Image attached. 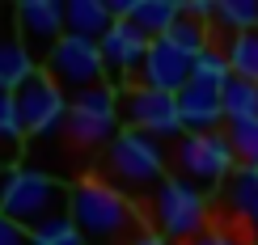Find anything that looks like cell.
Returning a JSON list of instances; mask_svg holds the SVG:
<instances>
[{
	"label": "cell",
	"mask_w": 258,
	"mask_h": 245,
	"mask_svg": "<svg viewBox=\"0 0 258 245\" xmlns=\"http://www.w3.org/2000/svg\"><path fill=\"white\" fill-rule=\"evenodd\" d=\"M0 195H5V182H0Z\"/></svg>",
	"instance_id": "obj_31"
},
{
	"label": "cell",
	"mask_w": 258,
	"mask_h": 245,
	"mask_svg": "<svg viewBox=\"0 0 258 245\" xmlns=\"http://www.w3.org/2000/svg\"><path fill=\"white\" fill-rule=\"evenodd\" d=\"M224 140H229L237 169H258V119H241L224 127Z\"/></svg>",
	"instance_id": "obj_21"
},
{
	"label": "cell",
	"mask_w": 258,
	"mask_h": 245,
	"mask_svg": "<svg viewBox=\"0 0 258 245\" xmlns=\"http://www.w3.org/2000/svg\"><path fill=\"white\" fill-rule=\"evenodd\" d=\"M72 186H63L59 178L42 174V169H13L5 178V195H0V216L17 220L21 228L38 232L47 224L68 216Z\"/></svg>",
	"instance_id": "obj_2"
},
{
	"label": "cell",
	"mask_w": 258,
	"mask_h": 245,
	"mask_svg": "<svg viewBox=\"0 0 258 245\" xmlns=\"http://www.w3.org/2000/svg\"><path fill=\"white\" fill-rule=\"evenodd\" d=\"M0 245H34V232H30V228H21L17 220L0 216Z\"/></svg>",
	"instance_id": "obj_26"
},
{
	"label": "cell",
	"mask_w": 258,
	"mask_h": 245,
	"mask_svg": "<svg viewBox=\"0 0 258 245\" xmlns=\"http://www.w3.org/2000/svg\"><path fill=\"white\" fill-rule=\"evenodd\" d=\"M123 114H119V89L98 85L89 93H77L68 102V119L59 127L63 152H102L119 140L123 131Z\"/></svg>",
	"instance_id": "obj_3"
},
{
	"label": "cell",
	"mask_w": 258,
	"mask_h": 245,
	"mask_svg": "<svg viewBox=\"0 0 258 245\" xmlns=\"http://www.w3.org/2000/svg\"><path fill=\"white\" fill-rule=\"evenodd\" d=\"M17 98V114H21V127H26V135H34V140H47V135H59L63 119H68V93L59 89L55 80L47 76V72H34L21 89L13 93Z\"/></svg>",
	"instance_id": "obj_8"
},
{
	"label": "cell",
	"mask_w": 258,
	"mask_h": 245,
	"mask_svg": "<svg viewBox=\"0 0 258 245\" xmlns=\"http://www.w3.org/2000/svg\"><path fill=\"white\" fill-rule=\"evenodd\" d=\"M224 55H229L233 76H241V80H254V85H258V30L229 38V42H224Z\"/></svg>",
	"instance_id": "obj_19"
},
{
	"label": "cell",
	"mask_w": 258,
	"mask_h": 245,
	"mask_svg": "<svg viewBox=\"0 0 258 245\" xmlns=\"http://www.w3.org/2000/svg\"><path fill=\"white\" fill-rule=\"evenodd\" d=\"M102 59H106V76H110V89H127V85L140 80V68H144L148 59V47H153V38L144 34V30H136L132 21L114 17V26L102 34Z\"/></svg>",
	"instance_id": "obj_10"
},
{
	"label": "cell",
	"mask_w": 258,
	"mask_h": 245,
	"mask_svg": "<svg viewBox=\"0 0 258 245\" xmlns=\"http://www.w3.org/2000/svg\"><path fill=\"white\" fill-rule=\"evenodd\" d=\"M216 26L229 38L258 30V0H220L216 5Z\"/></svg>",
	"instance_id": "obj_18"
},
{
	"label": "cell",
	"mask_w": 258,
	"mask_h": 245,
	"mask_svg": "<svg viewBox=\"0 0 258 245\" xmlns=\"http://www.w3.org/2000/svg\"><path fill=\"white\" fill-rule=\"evenodd\" d=\"M68 220L81 228L89 245H136L144 237V216L123 190H114L102 178H81L72 186Z\"/></svg>",
	"instance_id": "obj_1"
},
{
	"label": "cell",
	"mask_w": 258,
	"mask_h": 245,
	"mask_svg": "<svg viewBox=\"0 0 258 245\" xmlns=\"http://www.w3.org/2000/svg\"><path fill=\"white\" fill-rule=\"evenodd\" d=\"M190 80H195V55H186V51L174 47L169 38H157L153 47H148V59H144V68H140L136 85L157 89V93H174L178 98Z\"/></svg>",
	"instance_id": "obj_12"
},
{
	"label": "cell",
	"mask_w": 258,
	"mask_h": 245,
	"mask_svg": "<svg viewBox=\"0 0 258 245\" xmlns=\"http://www.w3.org/2000/svg\"><path fill=\"white\" fill-rule=\"evenodd\" d=\"M17 156H21V144L17 140H5V135H0V174H13L17 169Z\"/></svg>",
	"instance_id": "obj_28"
},
{
	"label": "cell",
	"mask_w": 258,
	"mask_h": 245,
	"mask_svg": "<svg viewBox=\"0 0 258 245\" xmlns=\"http://www.w3.org/2000/svg\"><path fill=\"white\" fill-rule=\"evenodd\" d=\"M42 72H47L68 98L89 93V89H98V85H110V80H106L102 47H98V42H89V38H77V34H63V42L51 51V59H47V68H42Z\"/></svg>",
	"instance_id": "obj_6"
},
{
	"label": "cell",
	"mask_w": 258,
	"mask_h": 245,
	"mask_svg": "<svg viewBox=\"0 0 258 245\" xmlns=\"http://www.w3.org/2000/svg\"><path fill=\"white\" fill-rule=\"evenodd\" d=\"M102 182H110L114 190H123L127 199L140 195V190H148V186L157 190L161 182H165V148H161V140L123 127L119 140L106 148Z\"/></svg>",
	"instance_id": "obj_4"
},
{
	"label": "cell",
	"mask_w": 258,
	"mask_h": 245,
	"mask_svg": "<svg viewBox=\"0 0 258 245\" xmlns=\"http://www.w3.org/2000/svg\"><path fill=\"white\" fill-rule=\"evenodd\" d=\"M114 26L110 0H63V30L77 38L102 42V34Z\"/></svg>",
	"instance_id": "obj_16"
},
{
	"label": "cell",
	"mask_w": 258,
	"mask_h": 245,
	"mask_svg": "<svg viewBox=\"0 0 258 245\" xmlns=\"http://www.w3.org/2000/svg\"><path fill=\"white\" fill-rule=\"evenodd\" d=\"M34 59L26 55V42L17 30V5H0V89L17 93L34 76Z\"/></svg>",
	"instance_id": "obj_14"
},
{
	"label": "cell",
	"mask_w": 258,
	"mask_h": 245,
	"mask_svg": "<svg viewBox=\"0 0 258 245\" xmlns=\"http://www.w3.org/2000/svg\"><path fill=\"white\" fill-rule=\"evenodd\" d=\"M17 30L26 42V55L34 68H47L51 51L63 42V0H21L17 5Z\"/></svg>",
	"instance_id": "obj_11"
},
{
	"label": "cell",
	"mask_w": 258,
	"mask_h": 245,
	"mask_svg": "<svg viewBox=\"0 0 258 245\" xmlns=\"http://www.w3.org/2000/svg\"><path fill=\"white\" fill-rule=\"evenodd\" d=\"M174 165L182 169L190 186H216V182H229L237 174V156H233L224 131H208V135H182L178 148H174Z\"/></svg>",
	"instance_id": "obj_7"
},
{
	"label": "cell",
	"mask_w": 258,
	"mask_h": 245,
	"mask_svg": "<svg viewBox=\"0 0 258 245\" xmlns=\"http://www.w3.org/2000/svg\"><path fill=\"white\" fill-rule=\"evenodd\" d=\"M195 80L216 85V89H224V85L233 80V68H229V55H224V47H216V42H212L208 51H199V55H195Z\"/></svg>",
	"instance_id": "obj_22"
},
{
	"label": "cell",
	"mask_w": 258,
	"mask_h": 245,
	"mask_svg": "<svg viewBox=\"0 0 258 245\" xmlns=\"http://www.w3.org/2000/svg\"><path fill=\"white\" fill-rule=\"evenodd\" d=\"M34 245H89V241L81 237V228L72 224L68 216H63V220H55V224L38 228V232H34Z\"/></svg>",
	"instance_id": "obj_24"
},
{
	"label": "cell",
	"mask_w": 258,
	"mask_h": 245,
	"mask_svg": "<svg viewBox=\"0 0 258 245\" xmlns=\"http://www.w3.org/2000/svg\"><path fill=\"white\" fill-rule=\"evenodd\" d=\"M110 13L132 21L136 30H144V34L157 42L182 21V5L178 0H110Z\"/></svg>",
	"instance_id": "obj_15"
},
{
	"label": "cell",
	"mask_w": 258,
	"mask_h": 245,
	"mask_svg": "<svg viewBox=\"0 0 258 245\" xmlns=\"http://www.w3.org/2000/svg\"><path fill=\"white\" fill-rule=\"evenodd\" d=\"M224 207L245 228H258V169H237L224 182Z\"/></svg>",
	"instance_id": "obj_17"
},
{
	"label": "cell",
	"mask_w": 258,
	"mask_h": 245,
	"mask_svg": "<svg viewBox=\"0 0 258 245\" xmlns=\"http://www.w3.org/2000/svg\"><path fill=\"white\" fill-rule=\"evenodd\" d=\"M136 245H174V241H165L161 232H153V228H148V232H144V237H140Z\"/></svg>",
	"instance_id": "obj_30"
},
{
	"label": "cell",
	"mask_w": 258,
	"mask_h": 245,
	"mask_svg": "<svg viewBox=\"0 0 258 245\" xmlns=\"http://www.w3.org/2000/svg\"><path fill=\"white\" fill-rule=\"evenodd\" d=\"M182 13L190 21H199V26H212V21H216V5H212V0H190V5H182Z\"/></svg>",
	"instance_id": "obj_27"
},
{
	"label": "cell",
	"mask_w": 258,
	"mask_h": 245,
	"mask_svg": "<svg viewBox=\"0 0 258 245\" xmlns=\"http://www.w3.org/2000/svg\"><path fill=\"white\" fill-rule=\"evenodd\" d=\"M224 119L241 123V119H258V85L233 76L224 85Z\"/></svg>",
	"instance_id": "obj_20"
},
{
	"label": "cell",
	"mask_w": 258,
	"mask_h": 245,
	"mask_svg": "<svg viewBox=\"0 0 258 245\" xmlns=\"http://www.w3.org/2000/svg\"><path fill=\"white\" fill-rule=\"evenodd\" d=\"M119 114H123V123L132 127V131H144V135H153V140L182 135V114H178L174 93L127 85V89H119Z\"/></svg>",
	"instance_id": "obj_9"
},
{
	"label": "cell",
	"mask_w": 258,
	"mask_h": 245,
	"mask_svg": "<svg viewBox=\"0 0 258 245\" xmlns=\"http://www.w3.org/2000/svg\"><path fill=\"white\" fill-rule=\"evenodd\" d=\"M0 135H5V140H17V144H21V135H26L21 114H17V98L9 89H0Z\"/></svg>",
	"instance_id": "obj_25"
},
{
	"label": "cell",
	"mask_w": 258,
	"mask_h": 245,
	"mask_svg": "<svg viewBox=\"0 0 258 245\" xmlns=\"http://www.w3.org/2000/svg\"><path fill=\"white\" fill-rule=\"evenodd\" d=\"M153 224L165 241H195L203 224H208V199H203L199 186H190L186 178H165L157 190H153Z\"/></svg>",
	"instance_id": "obj_5"
},
{
	"label": "cell",
	"mask_w": 258,
	"mask_h": 245,
	"mask_svg": "<svg viewBox=\"0 0 258 245\" xmlns=\"http://www.w3.org/2000/svg\"><path fill=\"white\" fill-rule=\"evenodd\" d=\"M186 245H241V241H233L229 232H199V237L186 241Z\"/></svg>",
	"instance_id": "obj_29"
},
{
	"label": "cell",
	"mask_w": 258,
	"mask_h": 245,
	"mask_svg": "<svg viewBox=\"0 0 258 245\" xmlns=\"http://www.w3.org/2000/svg\"><path fill=\"white\" fill-rule=\"evenodd\" d=\"M165 38L174 42V47H182L186 55H199V51H208V47H212V38H208V26H199V21H190L186 13H182V21H178L174 30H169Z\"/></svg>",
	"instance_id": "obj_23"
},
{
	"label": "cell",
	"mask_w": 258,
	"mask_h": 245,
	"mask_svg": "<svg viewBox=\"0 0 258 245\" xmlns=\"http://www.w3.org/2000/svg\"><path fill=\"white\" fill-rule=\"evenodd\" d=\"M178 114H182V131L186 135H208L216 131L224 119V89L216 85H203V80H190L186 89L178 93Z\"/></svg>",
	"instance_id": "obj_13"
}]
</instances>
